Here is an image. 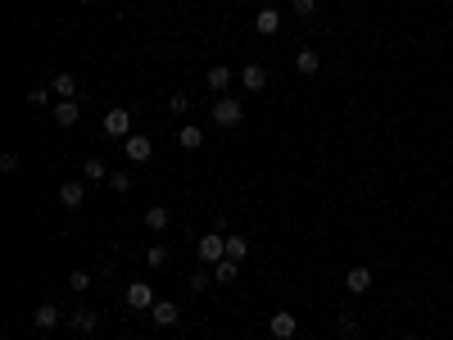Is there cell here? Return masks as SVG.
I'll return each instance as SVG.
<instances>
[{"label": "cell", "instance_id": "19", "mask_svg": "<svg viewBox=\"0 0 453 340\" xmlns=\"http://www.w3.org/2000/svg\"><path fill=\"white\" fill-rule=\"evenodd\" d=\"M168 223H173V213H168L164 204H154V209H145V227H150V232H164Z\"/></svg>", "mask_w": 453, "mask_h": 340}, {"label": "cell", "instance_id": "10", "mask_svg": "<svg viewBox=\"0 0 453 340\" xmlns=\"http://www.w3.org/2000/svg\"><path fill=\"white\" fill-rule=\"evenodd\" d=\"M150 322H154V326H177V322H181V313H177L173 299H159V304L150 309Z\"/></svg>", "mask_w": 453, "mask_h": 340}, {"label": "cell", "instance_id": "8", "mask_svg": "<svg viewBox=\"0 0 453 340\" xmlns=\"http://www.w3.org/2000/svg\"><path fill=\"white\" fill-rule=\"evenodd\" d=\"M68 322H73V331L95 336V326H100V313H95V309H73V313H68Z\"/></svg>", "mask_w": 453, "mask_h": 340}, {"label": "cell", "instance_id": "24", "mask_svg": "<svg viewBox=\"0 0 453 340\" xmlns=\"http://www.w3.org/2000/svg\"><path fill=\"white\" fill-rule=\"evenodd\" d=\"M336 331H340V340L358 336V318H349V313H340V318H336Z\"/></svg>", "mask_w": 453, "mask_h": 340}, {"label": "cell", "instance_id": "18", "mask_svg": "<svg viewBox=\"0 0 453 340\" xmlns=\"http://www.w3.org/2000/svg\"><path fill=\"white\" fill-rule=\"evenodd\" d=\"M317 64H322V59H317V51H313V46H304V51L295 55V68L304 73V78H313V73H317Z\"/></svg>", "mask_w": 453, "mask_h": 340}, {"label": "cell", "instance_id": "20", "mask_svg": "<svg viewBox=\"0 0 453 340\" xmlns=\"http://www.w3.org/2000/svg\"><path fill=\"white\" fill-rule=\"evenodd\" d=\"M236 272H240V263H236V259H223V263H213V282H218V286L236 282Z\"/></svg>", "mask_w": 453, "mask_h": 340}, {"label": "cell", "instance_id": "31", "mask_svg": "<svg viewBox=\"0 0 453 340\" xmlns=\"http://www.w3.org/2000/svg\"><path fill=\"white\" fill-rule=\"evenodd\" d=\"M0 168H5V173H18V154L5 150V154H0Z\"/></svg>", "mask_w": 453, "mask_h": 340}, {"label": "cell", "instance_id": "28", "mask_svg": "<svg viewBox=\"0 0 453 340\" xmlns=\"http://www.w3.org/2000/svg\"><path fill=\"white\" fill-rule=\"evenodd\" d=\"M109 186H114L118 196H127V191H132V177H127V173H109Z\"/></svg>", "mask_w": 453, "mask_h": 340}, {"label": "cell", "instance_id": "6", "mask_svg": "<svg viewBox=\"0 0 453 340\" xmlns=\"http://www.w3.org/2000/svg\"><path fill=\"white\" fill-rule=\"evenodd\" d=\"M122 154H127L132 164H150L154 159V141L150 137H127L122 141Z\"/></svg>", "mask_w": 453, "mask_h": 340}, {"label": "cell", "instance_id": "13", "mask_svg": "<svg viewBox=\"0 0 453 340\" xmlns=\"http://www.w3.org/2000/svg\"><path fill=\"white\" fill-rule=\"evenodd\" d=\"M50 91L59 95V100H78V78H73V73H55V78H50Z\"/></svg>", "mask_w": 453, "mask_h": 340}, {"label": "cell", "instance_id": "12", "mask_svg": "<svg viewBox=\"0 0 453 340\" xmlns=\"http://www.w3.org/2000/svg\"><path fill=\"white\" fill-rule=\"evenodd\" d=\"M204 82H209L213 95H227V87H231V68H227V64H213L209 73H204Z\"/></svg>", "mask_w": 453, "mask_h": 340}, {"label": "cell", "instance_id": "21", "mask_svg": "<svg viewBox=\"0 0 453 340\" xmlns=\"http://www.w3.org/2000/svg\"><path fill=\"white\" fill-rule=\"evenodd\" d=\"M82 177H87V181H109L105 159H87V164H82Z\"/></svg>", "mask_w": 453, "mask_h": 340}, {"label": "cell", "instance_id": "25", "mask_svg": "<svg viewBox=\"0 0 453 340\" xmlns=\"http://www.w3.org/2000/svg\"><path fill=\"white\" fill-rule=\"evenodd\" d=\"M168 109H173L177 118H181V114H191V95H186V91H173V100H168Z\"/></svg>", "mask_w": 453, "mask_h": 340}, {"label": "cell", "instance_id": "17", "mask_svg": "<svg viewBox=\"0 0 453 340\" xmlns=\"http://www.w3.org/2000/svg\"><path fill=\"white\" fill-rule=\"evenodd\" d=\"M177 145H181V150H200V145H204V127H195V123H186V127L177 132Z\"/></svg>", "mask_w": 453, "mask_h": 340}, {"label": "cell", "instance_id": "2", "mask_svg": "<svg viewBox=\"0 0 453 340\" xmlns=\"http://www.w3.org/2000/svg\"><path fill=\"white\" fill-rule=\"evenodd\" d=\"M195 254H200L204 268L223 263V259H227V236H223V232H204V236H200V245H195Z\"/></svg>", "mask_w": 453, "mask_h": 340}, {"label": "cell", "instance_id": "5", "mask_svg": "<svg viewBox=\"0 0 453 340\" xmlns=\"http://www.w3.org/2000/svg\"><path fill=\"white\" fill-rule=\"evenodd\" d=\"M267 331H272L277 340H290V336L299 331V318H295V313H290V309H277L272 318H267Z\"/></svg>", "mask_w": 453, "mask_h": 340}, {"label": "cell", "instance_id": "33", "mask_svg": "<svg viewBox=\"0 0 453 340\" xmlns=\"http://www.w3.org/2000/svg\"><path fill=\"white\" fill-rule=\"evenodd\" d=\"M36 340H55V336H36Z\"/></svg>", "mask_w": 453, "mask_h": 340}, {"label": "cell", "instance_id": "9", "mask_svg": "<svg viewBox=\"0 0 453 340\" xmlns=\"http://www.w3.org/2000/svg\"><path fill=\"white\" fill-rule=\"evenodd\" d=\"M240 82H245V91H250V95H259L267 87V68L263 64H245L240 68Z\"/></svg>", "mask_w": 453, "mask_h": 340}, {"label": "cell", "instance_id": "7", "mask_svg": "<svg viewBox=\"0 0 453 340\" xmlns=\"http://www.w3.org/2000/svg\"><path fill=\"white\" fill-rule=\"evenodd\" d=\"M105 132H109V137H122V141H127L132 137V114H127V109H109V114H105Z\"/></svg>", "mask_w": 453, "mask_h": 340}, {"label": "cell", "instance_id": "23", "mask_svg": "<svg viewBox=\"0 0 453 340\" xmlns=\"http://www.w3.org/2000/svg\"><path fill=\"white\" fill-rule=\"evenodd\" d=\"M91 286H95V282H91V272H82V268H78V272H68V290H78V295H87Z\"/></svg>", "mask_w": 453, "mask_h": 340}, {"label": "cell", "instance_id": "36", "mask_svg": "<svg viewBox=\"0 0 453 340\" xmlns=\"http://www.w3.org/2000/svg\"><path fill=\"white\" fill-rule=\"evenodd\" d=\"M349 340H358V336H349Z\"/></svg>", "mask_w": 453, "mask_h": 340}, {"label": "cell", "instance_id": "11", "mask_svg": "<svg viewBox=\"0 0 453 340\" xmlns=\"http://www.w3.org/2000/svg\"><path fill=\"white\" fill-rule=\"evenodd\" d=\"M82 200H87V186H82V181H64V186H59V204H64V209H82Z\"/></svg>", "mask_w": 453, "mask_h": 340}, {"label": "cell", "instance_id": "3", "mask_svg": "<svg viewBox=\"0 0 453 340\" xmlns=\"http://www.w3.org/2000/svg\"><path fill=\"white\" fill-rule=\"evenodd\" d=\"M122 299H127V309H137V313H150L159 299H154V286L150 282H132L127 290H122Z\"/></svg>", "mask_w": 453, "mask_h": 340}, {"label": "cell", "instance_id": "15", "mask_svg": "<svg viewBox=\"0 0 453 340\" xmlns=\"http://www.w3.org/2000/svg\"><path fill=\"white\" fill-rule=\"evenodd\" d=\"M277 28H281V14H277V5H267V9H259V18H254V32L272 36Z\"/></svg>", "mask_w": 453, "mask_h": 340}, {"label": "cell", "instance_id": "35", "mask_svg": "<svg viewBox=\"0 0 453 340\" xmlns=\"http://www.w3.org/2000/svg\"><path fill=\"white\" fill-rule=\"evenodd\" d=\"M403 340H412V336H403Z\"/></svg>", "mask_w": 453, "mask_h": 340}, {"label": "cell", "instance_id": "34", "mask_svg": "<svg viewBox=\"0 0 453 340\" xmlns=\"http://www.w3.org/2000/svg\"><path fill=\"white\" fill-rule=\"evenodd\" d=\"M78 5H91V0H78Z\"/></svg>", "mask_w": 453, "mask_h": 340}, {"label": "cell", "instance_id": "4", "mask_svg": "<svg viewBox=\"0 0 453 340\" xmlns=\"http://www.w3.org/2000/svg\"><path fill=\"white\" fill-rule=\"evenodd\" d=\"M28 318H32V326H36V331H41V336H50V331H55V326H59V322H64V313H59L55 304H36V309L28 313Z\"/></svg>", "mask_w": 453, "mask_h": 340}, {"label": "cell", "instance_id": "29", "mask_svg": "<svg viewBox=\"0 0 453 340\" xmlns=\"http://www.w3.org/2000/svg\"><path fill=\"white\" fill-rule=\"evenodd\" d=\"M186 286L195 290V295H200V290H209V286H218V282H213V277H209V272H195V277H191V282H186Z\"/></svg>", "mask_w": 453, "mask_h": 340}, {"label": "cell", "instance_id": "32", "mask_svg": "<svg viewBox=\"0 0 453 340\" xmlns=\"http://www.w3.org/2000/svg\"><path fill=\"white\" fill-rule=\"evenodd\" d=\"M259 5H263V9H267V5H277V0H259Z\"/></svg>", "mask_w": 453, "mask_h": 340}, {"label": "cell", "instance_id": "14", "mask_svg": "<svg viewBox=\"0 0 453 340\" xmlns=\"http://www.w3.org/2000/svg\"><path fill=\"white\" fill-rule=\"evenodd\" d=\"M78 118H82L78 100H55V123H59V127H73Z\"/></svg>", "mask_w": 453, "mask_h": 340}, {"label": "cell", "instance_id": "27", "mask_svg": "<svg viewBox=\"0 0 453 340\" xmlns=\"http://www.w3.org/2000/svg\"><path fill=\"white\" fill-rule=\"evenodd\" d=\"M290 9H295L299 18H313L317 14V0H290Z\"/></svg>", "mask_w": 453, "mask_h": 340}, {"label": "cell", "instance_id": "30", "mask_svg": "<svg viewBox=\"0 0 453 340\" xmlns=\"http://www.w3.org/2000/svg\"><path fill=\"white\" fill-rule=\"evenodd\" d=\"M28 105H32V109H46V105H50V87H36V91L28 95Z\"/></svg>", "mask_w": 453, "mask_h": 340}, {"label": "cell", "instance_id": "22", "mask_svg": "<svg viewBox=\"0 0 453 340\" xmlns=\"http://www.w3.org/2000/svg\"><path fill=\"white\" fill-rule=\"evenodd\" d=\"M245 254H250V240H245V236H227V259L245 263Z\"/></svg>", "mask_w": 453, "mask_h": 340}, {"label": "cell", "instance_id": "26", "mask_svg": "<svg viewBox=\"0 0 453 340\" xmlns=\"http://www.w3.org/2000/svg\"><path fill=\"white\" fill-rule=\"evenodd\" d=\"M145 263H150V268H164V263H168V245H150Z\"/></svg>", "mask_w": 453, "mask_h": 340}, {"label": "cell", "instance_id": "16", "mask_svg": "<svg viewBox=\"0 0 453 340\" xmlns=\"http://www.w3.org/2000/svg\"><path fill=\"white\" fill-rule=\"evenodd\" d=\"M345 286L353 290V295H367V290H372V268H349Z\"/></svg>", "mask_w": 453, "mask_h": 340}, {"label": "cell", "instance_id": "1", "mask_svg": "<svg viewBox=\"0 0 453 340\" xmlns=\"http://www.w3.org/2000/svg\"><path fill=\"white\" fill-rule=\"evenodd\" d=\"M209 118L218 127H240L245 118V100H231V95H218V100L209 105Z\"/></svg>", "mask_w": 453, "mask_h": 340}]
</instances>
